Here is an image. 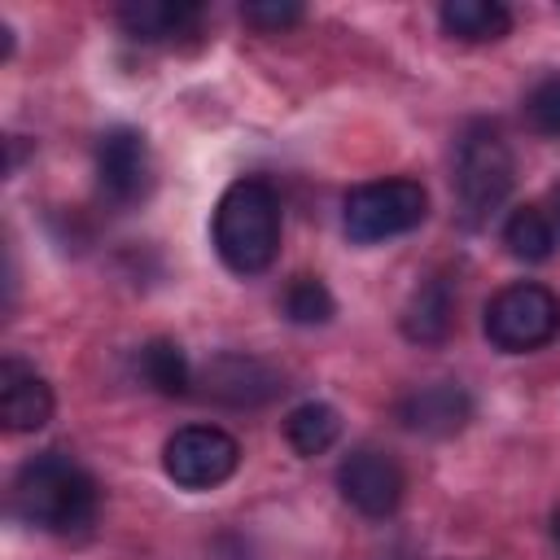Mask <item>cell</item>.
<instances>
[{
  "instance_id": "obj_1",
  "label": "cell",
  "mask_w": 560,
  "mask_h": 560,
  "mask_svg": "<svg viewBox=\"0 0 560 560\" xmlns=\"http://www.w3.org/2000/svg\"><path fill=\"white\" fill-rule=\"evenodd\" d=\"M9 508L22 525L44 534H83L96 516V481L79 459L44 451L13 472Z\"/></svg>"
},
{
  "instance_id": "obj_2",
  "label": "cell",
  "mask_w": 560,
  "mask_h": 560,
  "mask_svg": "<svg viewBox=\"0 0 560 560\" xmlns=\"http://www.w3.org/2000/svg\"><path fill=\"white\" fill-rule=\"evenodd\" d=\"M214 254L236 276H258L280 254V201L267 179H236L214 206Z\"/></svg>"
},
{
  "instance_id": "obj_3",
  "label": "cell",
  "mask_w": 560,
  "mask_h": 560,
  "mask_svg": "<svg viewBox=\"0 0 560 560\" xmlns=\"http://www.w3.org/2000/svg\"><path fill=\"white\" fill-rule=\"evenodd\" d=\"M516 184V158L499 127L472 122L455 149V197L468 223H486Z\"/></svg>"
},
{
  "instance_id": "obj_4",
  "label": "cell",
  "mask_w": 560,
  "mask_h": 560,
  "mask_svg": "<svg viewBox=\"0 0 560 560\" xmlns=\"http://www.w3.org/2000/svg\"><path fill=\"white\" fill-rule=\"evenodd\" d=\"M424 214H429L424 184L394 175V179H368V184L350 188L341 223L354 245H381V241H394V236L420 228Z\"/></svg>"
},
{
  "instance_id": "obj_5",
  "label": "cell",
  "mask_w": 560,
  "mask_h": 560,
  "mask_svg": "<svg viewBox=\"0 0 560 560\" xmlns=\"http://www.w3.org/2000/svg\"><path fill=\"white\" fill-rule=\"evenodd\" d=\"M481 328L494 350L529 354L560 332V298L538 280H516L486 302Z\"/></svg>"
},
{
  "instance_id": "obj_6",
  "label": "cell",
  "mask_w": 560,
  "mask_h": 560,
  "mask_svg": "<svg viewBox=\"0 0 560 560\" xmlns=\"http://www.w3.org/2000/svg\"><path fill=\"white\" fill-rule=\"evenodd\" d=\"M241 464V442L214 424H184L162 446V468L184 490L223 486Z\"/></svg>"
},
{
  "instance_id": "obj_7",
  "label": "cell",
  "mask_w": 560,
  "mask_h": 560,
  "mask_svg": "<svg viewBox=\"0 0 560 560\" xmlns=\"http://www.w3.org/2000/svg\"><path fill=\"white\" fill-rule=\"evenodd\" d=\"M96 179L101 192L114 206H136L153 188V153L144 131L136 127H109L96 144Z\"/></svg>"
},
{
  "instance_id": "obj_8",
  "label": "cell",
  "mask_w": 560,
  "mask_h": 560,
  "mask_svg": "<svg viewBox=\"0 0 560 560\" xmlns=\"http://www.w3.org/2000/svg\"><path fill=\"white\" fill-rule=\"evenodd\" d=\"M337 490L341 499L363 512V516H389L398 503H402V490H407V477L398 468V459L389 451H372V446H359L350 451L341 464H337Z\"/></svg>"
},
{
  "instance_id": "obj_9",
  "label": "cell",
  "mask_w": 560,
  "mask_h": 560,
  "mask_svg": "<svg viewBox=\"0 0 560 560\" xmlns=\"http://www.w3.org/2000/svg\"><path fill=\"white\" fill-rule=\"evenodd\" d=\"M201 381H206V394L228 402V407H262L284 389L276 368H267L254 354H214L206 363Z\"/></svg>"
},
{
  "instance_id": "obj_10",
  "label": "cell",
  "mask_w": 560,
  "mask_h": 560,
  "mask_svg": "<svg viewBox=\"0 0 560 560\" xmlns=\"http://www.w3.org/2000/svg\"><path fill=\"white\" fill-rule=\"evenodd\" d=\"M52 420V385L22 359L0 363V424L9 433H35Z\"/></svg>"
},
{
  "instance_id": "obj_11",
  "label": "cell",
  "mask_w": 560,
  "mask_h": 560,
  "mask_svg": "<svg viewBox=\"0 0 560 560\" xmlns=\"http://www.w3.org/2000/svg\"><path fill=\"white\" fill-rule=\"evenodd\" d=\"M398 420H402L411 433L451 438V433H459V429L472 420V398H468L464 385H455V381H433V385L411 389V394L398 402Z\"/></svg>"
},
{
  "instance_id": "obj_12",
  "label": "cell",
  "mask_w": 560,
  "mask_h": 560,
  "mask_svg": "<svg viewBox=\"0 0 560 560\" xmlns=\"http://www.w3.org/2000/svg\"><path fill=\"white\" fill-rule=\"evenodd\" d=\"M201 22V4L192 0H131L118 4V26L140 44H175L192 35Z\"/></svg>"
},
{
  "instance_id": "obj_13",
  "label": "cell",
  "mask_w": 560,
  "mask_h": 560,
  "mask_svg": "<svg viewBox=\"0 0 560 560\" xmlns=\"http://www.w3.org/2000/svg\"><path fill=\"white\" fill-rule=\"evenodd\" d=\"M455 324V280L446 271L420 280L402 306V337L416 341V346H438L446 341Z\"/></svg>"
},
{
  "instance_id": "obj_14",
  "label": "cell",
  "mask_w": 560,
  "mask_h": 560,
  "mask_svg": "<svg viewBox=\"0 0 560 560\" xmlns=\"http://www.w3.org/2000/svg\"><path fill=\"white\" fill-rule=\"evenodd\" d=\"M438 22L451 39L464 44H494L512 31V9L499 0H446L438 9Z\"/></svg>"
},
{
  "instance_id": "obj_15",
  "label": "cell",
  "mask_w": 560,
  "mask_h": 560,
  "mask_svg": "<svg viewBox=\"0 0 560 560\" xmlns=\"http://www.w3.org/2000/svg\"><path fill=\"white\" fill-rule=\"evenodd\" d=\"M136 368H140L144 385H153V389L166 394V398H179V394H188V385H192L188 354H184L179 341H171V337H153V341H144Z\"/></svg>"
},
{
  "instance_id": "obj_16",
  "label": "cell",
  "mask_w": 560,
  "mask_h": 560,
  "mask_svg": "<svg viewBox=\"0 0 560 560\" xmlns=\"http://www.w3.org/2000/svg\"><path fill=\"white\" fill-rule=\"evenodd\" d=\"M503 245L512 258L521 262H542L551 258L556 249V223L547 219V210L538 206H516L508 219H503Z\"/></svg>"
},
{
  "instance_id": "obj_17",
  "label": "cell",
  "mask_w": 560,
  "mask_h": 560,
  "mask_svg": "<svg viewBox=\"0 0 560 560\" xmlns=\"http://www.w3.org/2000/svg\"><path fill=\"white\" fill-rule=\"evenodd\" d=\"M341 433V416L328 402H302L284 416V442L298 455H324Z\"/></svg>"
},
{
  "instance_id": "obj_18",
  "label": "cell",
  "mask_w": 560,
  "mask_h": 560,
  "mask_svg": "<svg viewBox=\"0 0 560 560\" xmlns=\"http://www.w3.org/2000/svg\"><path fill=\"white\" fill-rule=\"evenodd\" d=\"M332 311H337V302H332V293H328V284L319 276L289 280V289H284V315L293 324H328Z\"/></svg>"
},
{
  "instance_id": "obj_19",
  "label": "cell",
  "mask_w": 560,
  "mask_h": 560,
  "mask_svg": "<svg viewBox=\"0 0 560 560\" xmlns=\"http://www.w3.org/2000/svg\"><path fill=\"white\" fill-rule=\"evenodd\" d=\"M525 122L538 136L560 140V74H547L525 92Z\"/></svg>"
},
{
  "instance_id": "obj_20",
  "label": "cell",
  "mask_w": 560,
  "mask_h": 560,
  "mask_svg": "<svg viewBox=\"0 0 560 560\" xmlns=\"http://www.w3.org/2000/svg\"><path fill=\"white\" fill-rule=\"evenodd\" d=\"M241 18L258 31H284V26H298L306 18V9L298 0H249V4H241Z\"/></svg>"
},
{
  "instance_id": "obj_21",
  "label": "cell",
  "mask_w": 560,
  "mask_h": 560,
  "mask_svg": "<svg viewBox=\"0 0 560 560\" xmlns=\"http://www.w3.org/2000/svg\"><path fill=\"white\" fill-rule=\"evenodd\" d=\"M547 219H551V223L560 228V184L551 188V206H547Z\"/></svg>"
},
{
  "instance_id": "obj_22",
  "label": "cell",
  "mask_w": 560,
  "mask_h": 560,
  "mask_svg": "<svg viewBox=\"0 0 560 560\" xmlns=\"http://www.w3.org/2000/svg\"><path fill=\"white\" fill-rule=\"evenodd\" d=\"M551 538H556V547H560V508H556V516H551Z\"/></svg>"
}]
</instances>
